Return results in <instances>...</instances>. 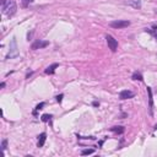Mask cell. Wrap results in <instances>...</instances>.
<instances>
[{
	"instance_id": "9",
	"label": "cell",
	"mask_w": 157,
	"mask_h": 157,
	"mask_svg": "<svg viewBox=\"0 0 157 157\" xmlns=\"http://www.w3.org/2000/svg\"><path fill=\"white\" fill-rule=\"evenodd\" d=\"M59 66V64H56V63H54V64H52V65H49L46 70H44V73L47 74V75H53L54 73H55V69Z\"/></svg>"
},
{
	"instance_id": "8",
	"label": "cell",
	"mask_w": 157,
	"mask_h": 157,
	"mask_svg": "<svg viewBox=\"0 0 157 157\" xmlns=\"http://www.w3.org/2000/svg\"><path fill=\"white\" fill-rule=\"evenodd\" d=\"M124 4H127L134 9H141V0H124Z\"/></svg>"
},
{
	"instance_id": "17",
	"label": "cell",
	"mask_w": 157,
	"mask_h": 157,
	"mask_svg": "<svg viewBox=\"0 0 157 157\" xmlns=\"http://www.w3.org/2000/svg\"><path fill=\"white\" fill-rule=\"evenodd\" d=\"M6 147H8V140L4 139V140L1 141V150H3V151H5Z\"/></svg>"
},
{
	"instance_id": "3",
	"label": "cell",
	"mask_w": 157,
	"mask_h": 157,
	"mask_svg": "<svg viewBox=\"0 0 157 157\" xmlns=\"http://www.w3.org/2000/svg\"><path fill=\"white\" fill-rule=\"evenodd\" d=\"M106 41H107V44H108V48L111 49V51L113 53L117 52V49H118V41L114 38V37L111 36V34H107L106 36Z\"/></svg>"
},
{
	"instance_id": "19",
	"label": "cell",
	"mask_w": 157,
	"mask_h": 157,
	"mask_svg": "<svg viewBox=\"0 0 157 157\" xmlns=\"http://www.w3.org/2000/svg\"><path fill=\"white\" fill-rule=\"evenodd\" d=\"M63 97H64L63 95H59V96H56V102H58V103H61V101H63Z\"/></svg>"
},
{
	"instance_id": "20",
	"label": "cell",
	"mask_w": 157,
	"mask_h": 157,
	"mask_svg": "<svg viewBox=\"0 0 157 157\" xmlns=\"http://www.w3.org/2000/svg\"><path fill=\"white\" fill-rule=\"evenodd\" d=\"M92 104H93V107H98V106H99V102H97V101H95V102H93Z\"/></svg>"
},
{
	"instance_id": "18",
	"label": "cell",
	"mask_w": 157,
	"mask_h": 157,
	"mask_svg": "<svg viewBox=\"0 0 157 157\" xmlns=\"http://www.w3.org/2000/svg\"><path fill=\"white\" fill-rule=\"evenodd\" d=\"M32 1H33V0H22V6H23V8H27V6Z\"/></svg>"
},
{
	"instance_id": "13",
	"label": "cell",
	"mask_w": 157,
	"mask_h": 157,
	"mask_svg": "<svg viewBox=\"0 0 157 157\" xmlns=\"http://www.w3.org/2000/svg\"><path fill=\"white\" fill-rule=\"evenodd\" d=\"M145 31H146V32H149V33H151V34L155 37V38L157 39V26H153L152 30H151V28H146Z\"/></svg>"
},
{
	"instance_id": "6",
	"label": "cell",
	"mask_w": 157,
	"mask_h": 157,
	"mask_svg": "<svg viewBox=\"0 0 157 157\" xmlns=\"http://www.w3.org/2000/svg\"><path fill=\"white\" fill-rule=\"evenodd\" d=\"M147 93H149V113L150 115H153V99H152L151 87H147Z\"/></svg>"
},
{
	"instance_id": "7",
	"label": "cell",
	"mask_w": 157,
	"mask_h": 157,
	"mask_svg": "<svg viewBox=\"0 0 157 157\" xmlns=\"http://www.w3.org/2000/svg\"><path fill=\"white\" fill-rule=\"evenodd\" d=\"M135 96V93L133 91H129V90H123L119 93V98L124 101V99H129V98H133Z\"/></svg>"
},
{
	"instance_id": "4",
	"label": "cell",
	"mask_w": 157,
	"mask_h": 157,
	"mask_svg": "<svg viewBox=\"0 0 157 157\" xmlns=\"http://www.w3.org/2000/svg\"><path fill=\"white\" fill-rule=\"evenodd\" d=\"M109 26L113 28H125L130 26V21L128 20H117V21H112L109 23Z\"/></svg>"
},
{
	"instance_id": "10",
	"label": "cell",
	"mask_w": 157,
	"mask_h": 157,
	"mask_svg": "<svg viewBox=\"0 0 157 157\" xmlns=\"http://www.w3.org/2000/svg\"><path fill=\"white\" fill-rule=\"evenodd\" d=\"M46 139H47V134H46V133H42V134L38 136V142H37V147H42L43 145H44Z\"/></svg>"
},
{
	"instance_id": "14",
	"label": "cell",
	"mask_w": 157,
	"mask_h": 157,
	"mask_svg": "<svg viewBox=\"0 0 157 157\" xmlns=\"http://www.w3.org/2000/svg\"><path fill=\"white\" fill-rule=\"evenodd\" d=\"M44 102H41L39 104H37V107H36V108H34V111H33V115H37V112H38V111H41L42 108H43V107H44Z\"/></svg>"
},
{
	"instance_id": "12",
	"label": "cell",
	"mask_w": 157,
	"mask_h": 157,
	"mask_svg": "<svg viewBox=\"0 0 157 157\" xmlns=\"http://www.w3.org/2000/svg\"><path fill=\"white\" fill-rule=\"evenodd\" d=\"M131 79H133V80H139V81H144V77H142V75H141V73H139V71H135V73L133 74V76H131Z\"/></svg>"
},
{
	"instance_id": "5",
	"label": "cell",
	"mask_w": 157,
	"mask_h": 157,
	"mask_svg": "<svg viewBox=\"0 0 157 157\" xmlns=\"http://www.w3.org/2000/svg\"><path fill=\"white\" fill-rule=\"evenodd\" d=\"M47 46H49V42L48 41L37 39L33 44H32V49H33V51H36V49H42V48H46Z\"/></svg>"
},
{
	"instance_id": "2",
	"label": "cell",
	"mask_w": 157,
	"mask_h": 157,
	"mask_svg": "<svg viewBox=\"0 0 157 157\" xmlns=\"http://www.w3.org/2000/svg\"><path fill=\"white\" fill-rule=\"evenodd\" d=\"M18 56V48H17V42H16V38H12L11 39V43H10V51H9V54L6 56V59H14Z\"/></svg>"
},
{
	"instance_id": "11",
	"label": "cell",
	"mask_w": 157,
	"mask_h": 157,
	"mask_svg": "<svg viewBox=\"0 0 157 157\" xmlns=\"http://www.w3.org/2000/svg\"><path fill=\"white\" fill-rule=\"evenodd\" d=\"M111 131H113L115 134H123L125 129H124V127H113V128H111Z\"/></svg>"
},
{
	"instance_id": "21",
	"label": "cell",
	"mask_w": 157,
	"mask_h": 157,
	"mask_svg": "<svg viewBox=\"0 0 157 157\" xmlns=\"http://www.w3.org/2000/svg\"><path fill=\"white\" fill-rule=\"evenodd\" d=\"M0 87H1V89H4V87H5V82H1V84H0Z\"/></svg>"
},
{
	"instance_id": "1",
	"label": "cell",
	"mask_w": 157,
	"mask_h": 157,
	"mask_svg": "<svg viewBox=\"0 0 157 157\" xmlns=\"http://www.w3.org/2000/svg\"><path fill=\"white\" fill-rule=\"evenodd\" d=\"M17 6L15 0H1V12L3 15H6L8 17H11L16 14Z\"/></svg>"
},
{
	"instance_id": "16",
	"label": "cell",
	"mask_w": 157,
	"mask_h": 157,
	"mask_svg": "<svg viewBox=\"0 0 157 157\" xmlns=\"http://www.w3.org/2000/svg\"><path fill=\"white\" fill-rule=\"evenodd\" d=\"M93 152H95V150H93V149H86V150H84V151L81 152V155H82V156H87V155H92Z\"/></svg>"
},
{
	"instance_id": "15",
	"label": "cell",
	"mask_w": 157,
	"mask_h": 157,
	"mask_svg": "<svg viewBox=\"0 0 157 157\" xmlns=\"http://www.w3.org/2000/svg\"><path fill=\"white\" fill-rule=\"evenodd\" d=\"M53 117H52V114H43L42 115V122H44V123H47V122H49V120H51V119H52Z\"/></svg>"
}]
</instances>
